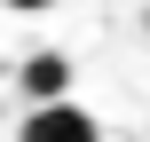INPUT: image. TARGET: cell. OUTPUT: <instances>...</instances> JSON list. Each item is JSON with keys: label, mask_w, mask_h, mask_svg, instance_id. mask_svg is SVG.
<instances>
[{"label": "cell", "mask_w": 150, "mask_h": 142, "mask_svg": "<svg viewBox=\"0 0 150 142\" xmlns=\"http://www.w3.org/2000/svg\"><path fill=\"white\" fill-rule=\"evenodd\" d=\"M16 142H103V119L79 111L71 95H63V103H32L24 126H16Z\"/></svg>", "instance_id": "6da1fadb"}, {"label": "cell", "mask_w": 150, "mask_h": 142, "mask_svg": "<svg viewBox=\"0 0 150 142\" xmlns=\"http://www.w3.org/2000/svg\"><path fill=\"white\" fill-rule=\"evenodd\" d=\"M24 95H32V103H63V95H71V55H63V47H40V55L24 63Z\"/></svg>", "instance_id": "7a4b0ae2"}, {"label": "cell", "mask_w": 150, "mask_h": 142, "mask_svg": "<svg viewBox=\"0 0 150 142\" xmlns=\"http://www.w3.org/2000/svg\"><path fill=\"white\" fill-rule=\"evenodd\" d=\"M0 8H16V16H40V8H55V0H0Z\"/></svg>", "instance_id": "3957f363"}]
</instances>
